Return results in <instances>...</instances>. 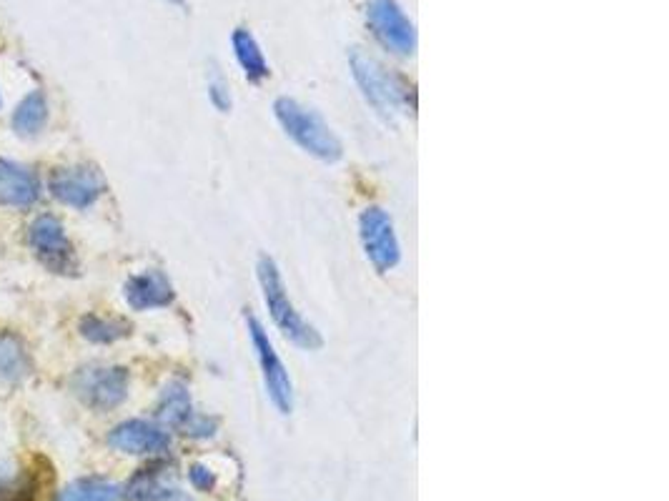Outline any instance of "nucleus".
I'll return each mask as SVG.
<instances>
[{
    "label": "nucleus",
    "mask_w": 669,
    "mask_h": 501,
    "mask_svg": "<svg viewBox=\"0 0 669 501\" xmlns=\"http://www.w3.org/2000/svg\"><path fill=\"white\" fill-rule=\"evenodd\" d=\"M351 71L366 101L376 108L384 118H394L396 113L414 111L416 96L411 83L401 73L386 68L379 58L371 53L354 48L349 56Z\"/></svg>",
    "instance_id": "1"
},
{
    "label": "nucleus",
    "mask_w": 669,
    "mask_h": 501,
    "mask_svg": "<svg viewBox=\"0 0 669 501\" xmlns=\"http://www.w3.org/2000/svg\"><path fill=\"white\" fill-rule=\"evenodd\" d=\"M256 271H259V284L261 291H264L266 309H269L271 319H274V324L279 326L281 334H284L291 344L299 346V349L306 351L321 349L324 339H321L319 331H316L314 326L296 311L294 301H291L289 294H286V284L284 279H281V271L279 266H276V261L269 259V256H261Z\"/></svg>",
    "instance_id": "2"
},
{
    "label": "nucleus",
    "mask_w": 669,
    "mask_h": 501,
    "mask_svg": "<svg viewBox=\"0 0 669 501\" xmlns=\"http://www.w3.org/2000/svg\"><path fill=\"white\" fill-rule=\"evenodd\" d=\"M276 121L281 123V128L286 131V136L296 143V146L304 148L306 153H311L314 158L324 163H336L344 156V148L341 141L334 136V131L329 128V123L319 116L311 108L301 106L294 98H279L274 103Z\"/></svg>",
    "instance_id": "3"
},
{
    "label": "nucleus",
    "mask_w": 669,
    "mask_h": 501,
    "mask_svg": "<svg viewBox=\"0 0 669 501\" xmlns=\"http://www.w3.org/2000/svg\"><path fill=\"white\" fill-rule=\"evenodd\" d=\"M246 326H249V336L256 356H259L266 394L271 396V401H274V406L281 414H291L294 411V384H291V376L286 371L284 361L276 354L274 341L269 339L264 324L254 314H246Z\"/></svg>",
    "instance_id": "4"
},
{
    "label": "nucleus",
    "mask_w": 669,
    "mask_h": 501,
    "mask_svg": "<svg viewBox=\"0 0 669 501\" xmlns=\"http://www.w3.org/2000/svg\"><path fill=\"white\" fill-rule=\"evenodd\" d=\"M73 391L96 411H113L128 396V371L121 366H86L71 381Z\"/></svg>",
    "instance_id": "5"
},
{
    "label": "nucleus",
    "mask_w": 669,
    "mask_h": 501,
    "mask_svg": "<svg viewBox=\"0 0 669 501\" xmlns=\"http://www.w3.org/2000/svg\"><path fill=\"white\" fill-rule=\"evenodd\" d=\"M366 23L386 51L396 53V56H411L414 53V23L409 21V16L396 0H369L366 3Z\"/></svg>",
    "instance_id": "6"
},
{
    "label": "nucleus",
    "mask_w": 669,
    "mask_h": 501,
    "mask_svg": "<svg viewBox=\"0 0 669 501\" xmlns=\"http://www.w3.org/2000/svg\"><path fill=\"white\" fill-rule=\"evenodd\" d=\"M359 236L366 259L371 261V266L379 274H386V271H391L401 261L399 238H396L394 223H391L389 213L384 208L369 206L361 213Z\"/></svg>",
    "instance_id": "7"
},
{
    "label": "nucleus",
    "mask_w": 669,
    "mask_h": 501,
    "mask_svg": "<svg viewBox=\"0 0 669 501\" xmlns=\"http://www.w3.org/2000/svg\"><path fill=\"white\" fill-rule=\"evenodd\" d=\"M53 198L71 208H88L103 196L106 181L93 166H66L56 168L48 178Z\"/></svg>",
    "instance_id": "8"
},
{
    "label": "nucleus",
    "mask_w": 669,
    "mask_h": 501,
    "mask_svg": "<svg viewBox=\"0 0 669 501\" xmlns=\"http://www.w3.org/2000/svg\"><path fill=\"white\" fill-rule=\"evenodd\" d=\"M31 246L38 254V259L53 269L56 274H66L68 269H73V248L71 241L66 238L63 231V223L58 221L51 213H43L36 221L31 223Z\"/></svg>",
    "instance_id": "9"
},
{
    "label": "nucleus",
    "mask_w": 669,
    "mask_h": 501,
    "mask_svg": "<svg viewBox=\"0 0 669 501\" xmlns=\"http://www.w3.org/2000/svg\"><path fill=\"white\" fill-rule=\"evenodd\" d=\"M108 444L116 451L133 456H153L163 454L171 446V436L161 429V426L151 424V421L131 419L118 424L116 429L108 434Z\"/></svg>",
    "instance_id": "10"
},
{
    "label": "nucleus",
    "mask_w": 669,
    "mask_h": 501,
    "mask_svg": "<svg viewBox=\"0 0 669 501\" xmlns=\"http://www.w3.org/2000/svg\"><path fill=\"white\" fill-rule=\"evenodd\" d=\"M38 193H41V183H38L36 173L28 171L26 166L0 158V203L3 206H33L38 201Z\"/></svg>",
    "instance_id": "11"
},
{
    "label": "nucleus",
    "mask_w": 669,
    "mask_h": 501,
    "mask_svg": "<svg viewBox=\"0 0 669 501\" xmlns=\"http://www.w3.org/2000/svg\"><path fill=\"white\" fill-rule=\"evenodd\" d=\"M126 301L131 309H163L173 301V286L161 271H143L126 281Z\"/></svg>",
    "instance_id": "12"
},
{
    "label": "nucleus",
    "mask_w": 669,
    "mask_h": 501,
    "mask_svg": "<svg viewBox=\"0 0 669 501\" xmlns=\"http://www.w3.org/2000/svg\"><path fill=\"white\" fill-rule=\"evenodd\" d=\"M231 43H234L236 61H239L244 76L249 78L251 83H264L266 78L271 76V71L254 33H251L249 28H236L234 36H231Z\"/></svg>",
    "instance_id": "13"
},
{
    "label": "nucleus",
    "mask_w": 669,
    "mask_h": 501,
    "mask_svg": "<svg viewBox=\"0 0 669 501\" xmlns=\"http://www.w3.org/2000/svg\"><path fill=\"white\" fill-rule=\"evenodd\" d=\"M196 414L191 404V394H188L186 386L181 381H173L166 389L161 391V399H158L156 416L163 426H171V429H183L186 421Z\"/></svg>",
    "instance_id": "14"
},
{
    "label": "nucleus",
    "mask_w": 669,
    "mask_h": 501,
    "mask_svg": "<svg viewBox=\"0 0 669 501\" xmlns=\"http://www.w3.org/2000/svg\"><path fill=\"white\" fill-rule=\"evenodd\" d=\"M168 489H173V471L171 466L156 464L141 469L126 486V499L128 501H153L161 494H166Z\"/></svg>",
    "instance_id": "15"
},
{
    "label": "nucleus",
    "mask_w": 669,
    "mask_h": 501,
    "mask_svg": "<svg viewBox=\"0 0 669 501\" xmlns=\"http://www.w3.org/2000/svg\"><path fill=\"white\" fill-rule=\"evenodd\" d=\"M31 371V359L23 341L13 334H0V381H21Z\"/></svg>",
    "instance_id": "16"
},
{
    "label": "nucleus",
    "mask_w": 669,
    "mask_h": 501,
    "mask_svg": "<svg viewBox=\"0 0 669 501\" xmlns=\"http://www.w3.org/2000/svg\"><path fill=\"white\" fill-rule=\"evenodd\" d=\"M48 121V103L41 91H33L18 103L16 113H13V128L18 136H36Z\"/></svg>",
    "instance_id": "17"
},
{
    "label": "nucleus",
    "mask_w": 669,
    "mask_h": 501,
    "mask_svg": "<svg viewBox=\"0 0 669 501\" xmlns=\"http://www.w3.org/2000/svg\"><path fill=\"white\" fill-rule=\"evenodd\" d=\"M58 501H121V486H116L113 481L88 476V479L68 484L58 494Z\"/></svg>",
    "instance_id": "18"
},
{
    "label": "nucleus",
    "mask_w": 669,
    "mask_h": 501,
    "mask_svg": "<svg viewBox=\"0 0 669 501\" xmlns=\"http://www.w3.org/2000/svg\"><path fill=\"white\" fill-rule=\"evenodd\" d=\"M81 334L93 344H113L131 334V326L121 319H103V316L88 314L81 319Z\"/></svg>",
    "instance_id": "19"
},
{
    "label": "nucleus",
    "mask_w": 669,
    "mask_h": 501,
    "mask_svg": "<svg viewBox=\"0 0 669 501\" xmlns=\"http://www.w3.org/2000/svg\"><path fill=\"white\" fill-rule=\"evenodd\" d=\"M218 429V419L216 416H208V414H193L191 419L186 421V426H183V434L186 436H193V439H208V436L216 434Z\"/></svg>",
    "instance_id": "20"
},
{
    "label": "nucleus",
    "mask_w": 669,
    "mask_h": 501,
    "mask_svg": "<svg viewBox=\"0 0 669 501\" xmlns=\"http://www.w3.org/2000/svg\"><path fill=\"white\" fill-rule=\"evenodd\" d=\"M208 98H211V103L221 113H229L231 111L229 83L223 81V76L218 71H213V78H211V81H208Z\"/></svg>",
    "instance_id": "21"
},
{
    "label": "nucleus",
    "mask_w": 669,
    "mask_h": 501,
    "mask_svg": "<svg viewBox=\"0 0 669 501\" xmlns=\"http://www.w3.org/2000/svg\"><path fill=\"white\" fill-rule=\"evenodd\" d=\"M188 479H191V484L196 486L198 491H211L213 486H216V476L211 474V469H206V466L201 464H193L191 469H188Z\"/></svg>",
    "instance_id": "22"
},
{
    "label": "nucleus",
    "mask_w": 669,
    "mask_h": 501,
    "mask_svg": "<svg viewBox=\"0 0 669 501\" xmlns=\"http://www.w3.org/2000/svg\"><path fill=\"white\" fill-rule=\"evenodd\" d=\"M153 501H191V499H188V496L183 494L181 489H176V486H173V489H168L166 494H161L158 499H153Z\"/></svg>",
    "instance_id": "23"
},
{
    "label": "nucleus",
    "mask_w": 669,
    "mask_h": 501,
    "mask_svg": "<svg viewBox=\"0 0 669 501\" xmlns=\"http://www.w3.org/2000/svg\"><path fill=\"white\" fill-rule=\"evenodd\" d=\"M166 3H171V6H186V0H166Z\"/></svg>",
    "instance_id": "24"
}]
</instances>
